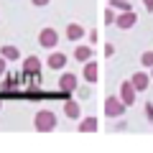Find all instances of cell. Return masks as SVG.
Returning <instances> with one entry per match:
<instances>
[{"label":"cell","instance_id":"obj_16","mask_svg":"<svg viewBox=\"0 0 153 153\" xmlns=\"http://www.w3.org/2000/svg\"><path fill=\"white\" fill-rule=\"evenodd\" d=\"M110 8H115V10H133V5L128 0H110Z\"/></svg>","mask_w":153,"mask_h":153},{"label":"cell","instance_id":"obj_10","mask_svg":"<svg viewBox=\"0 0 153 153\" xmlns=\"http://www.w3.org/2000/svg\"><path fill=\"white\" fill-rule=\"evenodd\" d=\"M82 76H84V82H89V84H94V82H97V61H94V59L84 64Z\"/></svg>","mask_w":153,"mask_h":153},{"label":"cell","instance_id":"obj_17","mask_svg":"<svg viewBox=\"0 0 153 153\" xmlns=\"http://www.w3.org/2000/svg\"><path fill=\"white\" fill-rule=\"evenodd\" d=\"M140 64L148 66V69H153V51H146V54L140 56Z\"/></svg>","mask_w":153,"mask_h":153},{"label":"cell","instance_id":"obj_3","mask_svg":"<svg viewBox=\"0 0 153 153\" xmlns=\"http://www.w3.org/2000/svg\"><path fill=\"white\" fill-rule=\"evenodd\" d=\"M56 44H59V33L54 28H44V31L38 33V46L41 49H54Z\"/></svg>","mask_w":153,"mask_h":153},{"label":"cell","instance_id":"obj_9","mask_svg":"<svg viewBox=\"0 0 153 153\" xmlns=\"http://www.w3.org/2000/svg\"><path fill=\"white\" fill-rule=\"evenodd\" d=\"M64 115L71 117V120H79V117H82V107H79V102H76V100H66V102H64Z\"/></svg>","mask_w":153,"mask_h":153},{"label":"cell","instance_id":"obj_24","mask_svg":"<svg viewBox=\"0 0 153 153\" xmlns=\"http://www.w3.org/2000/svg\"><path fill=\"white\" fill-rule=\"evenodd\" d=\"M3 74H5V71H0V76H3Z\"/></svg>","mask_w":153,"mask_h":153},{"label":"cell","instance_id":"obj_19","mask_svg":"<svg viewBox=\"0 0 153 153\" xmlns=\"http://www.w3.org/2000/svg\"><path fill=\"white\" fill-rule=\"evenodd\" d=\"M146 117H148V120H151V123H153V105H151V102H148V105H146Z\"/></svg>","mask_w":153,"mask_h":153},{"label":"cell","instance_id":"obj_25","mask_svg":"<svg viewBox=\"0 0 153 153\" xmlns=\"http://www.w3.org/2000/svg\"><path fill=\"white\" fill-rule=\"evenodd\" d=\"M0 107H3V105H0Z\"/></svg>","mask_w":153,"mask_h":153},{"label":"cell","instance_id":"obj_13","mask_svg":"<svg viewBox=\"0 0 153 153\" xmlns=\"http://www.w3.org/2000/svg\"><path fill=\"white\" fill-rule=\"evenodd\" d=\"M0 56H3V59L5 61H18L21 59V51H18V46H3V49H0Z\"/></svg>","mask_w":153,"mask_h":153},{"label":"cell","instance_id":"obj_15","mask_svg":"<svg viewBox=\"0 0 153 153\" xmlns=\"http://www.w3.org/2000/svg\"><path fill=\"white\" fill-rule=\"evenodd\" d=\"M49 66H51V69H56V71L64 69V66H66V54H61V51H59V54H51L49 56Z\"/></svg>","mask_w":153,"mask_h":153},{"label":"cell","instance_id":"obj_5","mask_svg":"<svg viewBox=\"0 0 153 153\" xmlns=\"http://www.w3.org/2000/svg\"><path fill=\"white\" fill-rule=\"evenodd\" d=\"M23 74L38 76V74H41V59H38V56H28V59H23Z\"/></svg>","mask_w":153,"mask_h":153},{"label":"cell","instance_id":"obj_21","mask_svg":"<svg viewBox=\"0 0 153 153\" xmlns=\"http://www.w3.org/2000/svg\"><path fill=\"white\" fill-rule=\"evenodd\" d=\"M31 3H33V5H38V8H41V5H49V0H31Z\"/></svg>","mask_w":153,"mask_h":153},{"label":"cell","instance_id":"obj_4","mask_svg":"<svg viewBox=\"0 0 153 153\" xmlns=\"http://www.w3.org/2000/svg\"><path fill=\"white\" fill-rule=\"evenodd\" d=\"M135 23H138V13H133V10H123L120 16L115 18V26L123 28V31H125V28H133Z\"/></svg>","mask_w":153,"mask_h":153},{"label":"cell","instance_id":"obj_11","mask_svg":"<svg viewBox=\"0 0 153 153\" xmlns=\"http://www.w3.org/2000/svg\"><path fill=\"white\" fill-rule=\"evenodd\" d=\"M97 128H100V120H97V117H92V115L84 117V120H79V133H94Z\"/></svg>","mask_w":153,"mask_h":153},{"label":"cell","instance_id":"obj_6","mask_svg":"<svg viewBox=\"0 0 153 153\" xmlns=\"http://www.w3.org/2000/svg\"><path fill=\"white\" fill-rule=\"evenodd\" d=\"M76 87H79V76L76 74H61V79H59V89L61 92H74Z\"/></svg>","mask_w":153,"mask_h":153},{"label":"cell","instance_id":"obj_1","mask_svg":"<svg viewBox=\"0 0 153 153\" xmlns=\"http://www.w3.org/2000/svg\"><path fill=\"white\" fill-rule=\"evenodd\" d=\"M33 128H36L38 133H51L56 128V115L51 112V110H41V112H36V117H33Z\"/></svg>","mask_w":153,"mask_h":153},{"label":"cell","instance_id":"obj_12","mask_svg":"<svg viewBox=\"0 0 153 153\" xmlns=\"http://www.w3.org/2000/svg\"><path fill=\"white\" fill-rule=\"evenodd\" d=\"M92 54H94V51L89 49V46H76V49H74V59H76V61H82V64L92 61Z\"/></svg>","mask_w":153,"mask_h":153},{"label":"cell","instance_id":"obj_20","mask_svg":"<svg viewBox=\"0 0 153 153\" xmlns=\"http://www.w3.org/2000/svg\"><path fill=\"white\" fill-rule=\"evenodd\" d=\"M112 54H115V46L107 44V46H105V56H112Z\"/></svg>","mask_w":153,"mask_h":153},{"label":"cell","instance_id":"obj_23","mask_svg":"<svg viewBox=\"0 0 153 153\" xmlns=\"http://www.w3.org/2000/svg\"><path fill=\"white\" fill-rule=\"evenodd\" d=\"M151 79H153V69H151Z\"/></svg>","mask_w":153,"mask_h":153},{"label":"cell","instance_id":"obj_2","mask_svg":"<svg viewBox=\"0 0 153 153\" xmlns=\"http://www.w3.org/2000/svg\"><path fill=\"white\" fill-rule=\"evenodd\" d=\"M125 110H128V105L123 102L117 94H110V97L105 100V115H107V117H120V115H125Z\"/></svg>","mask_w":153,"mask_h":153},{"label":"cell","instance_id":"obj_18","mask_svg":"<svg viewBox=\"0 0 153 153\" xmlns=\"http://www.w3.org/2000/svg\"><path fill=\"white\" fill-rule=\"evenodd\" d=\"M115 8H107V13H105V23H115Z\"/></svg>","mask_w":153,"mask_h":153},{"label":"cell","instance_id":"obj_14","mask_svg":"<svg viewBox=\"0 0 153 153\" xmlns=\"http://www.w3.org/2000/svg\"><path fill=\"white\" fill-rule=\"evenodd\" d=\"M82 36H84V28L79 26V23H69V26H66V38H69V41H79Z\"/></svg>","mask_w":153,"mask_h":153},{"label":"cell","instance_id":"obj_22","mask_svg":"<svg viewBox=\"0 0 153 153\" xmlns=\"http://www.w3.org/2000/svg\"><path fill=\"white\" fill-rule=\"evenodd\" d=\"M143 5H146V10H153V0H143Z\"/></svg>","mask_w":153,"mask_h":153},{"label":"cell","instance_id":"obj_7","mask_svg":"<svg viewBox=\"0 0 153 153\" xmlns=\"http://www.w3.org/2000/svg\"><path fill=\"white\" fill-rule=\"evenodd\" d=\"M130 82H133V87H135L138 92H146L148 84H151V74H146V71H135V74L130 76Z\"/></svg>","mask_w":153,"mask_h":153},{"label":"cell","instance_id":"obj_8","mask_svg":"<svg viewBox=\"0 0 153 153\" xmlns=\"http://www.w3.org/2000/svg\"><path fill=\"white\" fill-rule=\"evenodd\" d=\"M135 94H138V89L133 87V82H123L120 84V100L125 105H133L135 102Z\"/></svg>","mask_w":153,"mask_h":153}]
</instances>
